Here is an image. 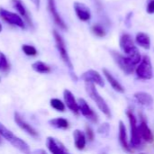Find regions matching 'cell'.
Segmentation results:
<instances>
[{"mask_svg": "<svg viewBox=\"0 0 154 154\" xmlns=\"http://www.w3.org/2000/svg\"><path fill=\"white\" fill-rule=\"evenodd\" d=\"M85 89H86L87 94L93 100V102L96 104L98 108L104 114V116L106 117L111 118V116H112L111 110H110L106 101L103 98V97H101V95L97 91V89L95 88V85L93 83H91V82H86Z\"/></svg>", "mask_w": 154, "mask_h": 154, "instance_id": "3", "label": "cell"}, {"mask_svg": "<svg viewBox=\"0 0 154 154\" xmlns=\"http://www.w3.org/2000/svg\"><path fill=\"white\" fill-rule=\"evenodd\" d=\"M53 35H54V41H55V45H56V48L58 50V52L61 56V59L63 60V61L64 62V64L66 65V67L68 68L69 71H70V74L72 76V78L76 80V76L75 74L73 72L74 70V66H73V63L71 61V59L69 57V54H68V51H67V49H66V46H65V43H64V41L63 39V37L60 35V33L58 32H56L55 30L53 31Z\"/></svg>", "mask_w": 154, "mask_h": 154, "instance_id": "2", "label": "cell"}, {"mask_svg": "<svg viewBox=\"0 0 154 154\" xmlns=\"http://www.w3.org/2000/svg\"><path fill=\"white\" fill-rule=\"evenodd\" d=\"M81 79H83L85 82H91L96 84L100 87H104V82L102 76L98 71L93 69H89L84 73H83V75L81 76Z\"/></svg>", "mask_w": 154, "mask_h": 154, "instance_id": "11", "label": "cell"}, {"mask_svg": "<svg viewBox=\"0 0 154 154\" xmlns=\"http://www.w3.org/2000/svg\"><path fill=\"white\" fill-rule=\"evenodd\" d=\"M1 31H2V25H1V23H0V32H1Z\"/></svg>", "mask_w": 154, "mask_h": 154, "instance_id": "34", "label": "cell"}, {"mask_svg": "<svg viewBox=\"0 0 154 154\" xmlns=\"http://www.w3.org/2000/svg\"><path fill=\"white\" fill-rule=\"evenodd\" d=\"M109 131H110V125H109L108 123H103V124H102V125L98 127V130H97V132L99 133V134H101V135H103V136L108 135Z\"/></svg>", "mask_w": 154, "mask_h": 154, "instance_id": "29", "label": "cell"}, {"mask_svg": "<svg viewBox=\"0 0 154 154\" xmlns=\"http://www.w3.org/2000/svg\"><path fill=\"white\" fill-rule=\"evenodd\" d=\"M103 75H104V77L106 78V79H107V81L109 82V84L112 86V88L115 90V91H117V92H119V93H124V88L121 85V83L112 75V73L109 71V70H107L106 69H103Z\"/></svg>", "mask_w": 154, "mask_h": 154, "instance_id": "19", "label": "cell"}, {"mask_svg": "<svg viewBox=\"0 0 154 154\" xmlns=\"http://www.w3.org/2000/svg\"><path fill=\"white\" fill-rule=\"evenodd\" d=\"M132 16H133V13H129L124 20V23L126 24L127 27H131V24H132Z\"/></svg>", "mask_w": 154, "mask_h": 154, "instance_id": "32", "label": "cell"}, {"mask_svg": "<svg viewBox=\"0 0 154 154\" xmlns=\"http://www.w3.org/2000/svg\"><path fill=\"white\" fill-rule=\"evenodd\" d=\"M0 134L2 137H4L7 142H9L14 147L18 149L24 153H30V149L28 144L24 142L22 139L15 136L11 131H9L4 125L0 123Z\"/></svg>", "mask_w": 154, "mask_h": 154, "instance_id": "5", "label": "cell"}, {"mask_svg": "<svg viewBox=\"0 0 154 154\" xmlns=\"http://www.w3.org/2000/svg\"><path fill=\"white\" fill-rule=\"evenodd\" d=\"M47 7H48V10H49V12L51 14V16H52L54 22L55 23V24L59 28H61L62 30L66 31L67 30V25H66V23H64V21L63 20V18L61 17L60 14L57 11L55 0H47Z\"/></svg>", "mask_w": 154, "mask_h": 154, "instance_id": "9", "label": "cell"}, {"mask_svg": "<svg viewBox=\"0 0 154 154\" xmlns=\"http://www.w3.org/2000/svg\"><path fill=\"white\" fill-rule=\"evenodd\" d=\"M50 105L54 109H55L59 112H64V110H65V105L60 99H57V98L51 99Z\"/></svg>", "mask_w": 154, "mask_h": 154, "instance_id": "27", "label": "cell"}, {"mask_svg": "<svg viewBox=\"0 0 154 154\" xmlns=\"http://www.w3.org/2000/svg\"><path fill=\"white\" fill-rule=\"evenodd\" d=\"M74 145L76 147L77 150L79 151H82L84 149L85 145H86V141H87V138H86V135L84 133H83L81 130H74Z\"/></svg>", "mask_w": 154, "mask_h": 154, "instance_id": "20", "label": "cell"}, {"mask_svg": "<svg viewBox=\"0 0 154 154\" xmlns=\"http://www.w3.org/2000/svg\"><path fill=\"white\" fill-rule=\"evenodd\" d=\"M78 104H79V109H80V112L82 113V115L86 119L91 121L92 123L97 124L98 116L95 114V112L91 108V106L87 104V102L84 98H80L78 100Z\"/></svg>", "mask_w": 154, "mask_h": 154, "instance_id": "10", "label": "cell"}, {"mask_svg": "<svg viewBox=\"0 0 154 154\" xmlns=\"http://www.w3.org/2000/svg\"><path fill=\"white\" fill-rule=\"evenodd\" d=\"M119 142H120V144H121L122 148L123 149V151H125L127 152H133L132 146L130 145V143L128 142L126 127L123 121L119 122Z\"/></svg>", "mask_w": 154, "mask_h": 154, "instance_id": "14", "label": "cell"}, {"mask_svg": "<svg viewBox=\"0 0 154 154\" xmlns=\"http://www.w3.org/2000/svg\"><path fill=\"white\" fill-rule=\"evenodd\" d=\"M2 143V139H1V134H0V144Z\"/></svg>", "mask_w": 154, "mask_h": 154, "instance_id": "35", "label": "cell"}, {"mask_svg": "<svg viewBox=\"0 0 154 154\" xmlns=\"http://www.w3.org/2000/svg\"><path fill=\"white\" fill-rule=\"evenodd\" d=\"M31 1H32V3H34V5H35V7L37 9L40 8V0H31Z\"/></svg>", "mask_w": 154, "mask_h": 154, "instance_id": "33", "label": "cell"}, {"mask_svg": "<svg viewBox=\"0 0 154 154\" xmlns=\"http://www.w3.org/2000/svg\"><path fill=\"white\" fill-rule=\"evenodd\" d=\"M134 98L136 99V101L141 104L143 106L146 107H150L152 106L153 104V98L152 97L146 92H137L134 94Z\"/></svg>", "mask_w": 154, "mask_h": 154, "instance_id": "21", "label": "cell"}, {"mask_svg": "<svg viewBox=\"0 0 154 154\" xmlns=\"http://www.w3.org/2000/svg\"><path fill=\"white\" fill-rule=\"evenodd\" d=\"M85 135H86V138L89 142H93V139H94V133H93V130L90 127V126H85Z\"/></svg>", "mask_w": 154, "mask_h": 154, "instance_id": "30", "label": "cell"}, {"mask_svg": "<svg viewBox=\"0 0 154 154\" xmlns=\"http://www.w3.org/2000/svg\"><path fill=\"white\" fill-rule=\"evenodd\" d=\"M0 17L5 22L8 23L9 24L15 25L22 29L25 28V22L23 21V19L18 14H16L15 13L9 12L4 8H0Z\"/></svg>", "mask_w": 154, "mask_h": 154, "instance_id": "8", "label": "cell"}, {"mask_svg": "<svg viewBox=\"0 0 154 154\" xmlns=\"http://www.w3.org/2000/svg\"><path fill=\"white\" fill-rule=\"evenodd\" d=\"M10 69V64L6 59V57L5 56V54L0 51V70L2 72H8Z\"/></svg>", "mask_w": 154, "mask_h": 154, "instance_id": "25", "label": "cell"}, {"mask_svg": "<svg viewBox=\"0 0 154 154\" xmlns=\"http://www.w3.org/2000/svg\"><path fill=\"white\" fill-rule=\"evenodd\" d=\"M32 68L34 71L41 73V74H46L51 71V68L42 61H36V62L33 63Z\"/></svg>", "mask_w": 154, "mask_h": 154, "instance_id": "24", "label": "cell"}, {"mask_svg": "<svg viewBox=\"0 0 154 154\" xmlns=\"http://www.w3.org/2000/svg\"><path fill=\"white\" fill-rule=\"evenodd\" d=\"M136 76L138 79L143 80H149L152 79L153 77L152 72V65L149 56L144 55L141 60L139 65L135 69Z\"/></svg>", "mask_w": 154, "mask_h": 154, "instance_id": "6", "label": "cell"}, {"mask_svg": "<svg viewBox=\"0 0 154 154\" xmlns=\"http://www.w3.org/2000/svg\"><path fill=\"white\" fill-rule=\"evenodd\" d=\"M111 54H112V57L113 58L114 61L116 62V64L119 66V68L125 74L130 75L134 71L135 65H133L126 56H123V55H122L121 53H119L118 51H111Z\"/></svg>", "mask_w": 154, "mask_h": 154, "instance_id": "7", "label": "cell"}, {"mask_svg": "<svg viewBox=\"0 0 154 154\" xmlns=\"http://www.w3.org/2000/svg\"><path fill=\"white\" fill-rule=\"evenodd\" d=\"M74 8L77 17L81 21L87 22L91 19V11L84 4L80 3V2H74Z\"/></svg>", "mask_w": 154, "mask_h": 154, "instance_id": "15", "label": "cell"}, {"mask_svg": "<svg viewBox=\"0 0 154 154\" xmlns=\"http://www.w3.org/2000/svg\"><path fill=\"white\" fill-rule=\"evenodd\" d=\"M139 131L140 134L143 138V140L146 143H152L153 142V134L149 128L147 122L143 119V117L141 120V123L139 125Z\"/></svg>", "mask_w": 154, "mask_h": 154, "instance_id": "17", "label": "cell"}, {"mask_svg": "<svg viewBox=\"0 0 154 154\" xmlns=\"http://www.w3.org/2000/svg\"><path fill=\"white\" fill-rule=\"evenodd\" d=\"M135 42L139 46H141L143 49L149 50L151 48V39H150L149 35L144 33V32L137 33L136 38H135Z\"/></svg>", "mask_w": 154, "mask_h": 154, "instance_id": "22", "label": "cell"}, {"mask_svg": "<svg viewBox=\"0 0 154 154\" xmlns=\"http://www.w3.org/2000/svg\"><path fill=\"white\" fill-rule=\"evenodd\" d=\"M127 116L129 118L130 125H131V146L134 149H143V138L140 134L139 126L137 125V120L136 117L132 110H127L126 112Z\"/></svg>", "mask_w": 154, "mask_h": 154, "instance_id": "4", "label": "cell"}, {"mask_svg": "<svg viewBox=\"0 0 154 154\" xmlns=\"http://www.w3.org/2000/svg\"><path fill=\"white\" fill-rule=\"evenodd\" d=\"M13 4H14L15 8L20 14V15L25 18V20L26 21V23L30 27H33V22H32V19L30 17V14H28V12H27L26 8L25 7V5H23L22 1L21 0H13Z\"/></svg>", "mask_w": 154, "mask_h": 154, "instance_id": "18", "label": "cell"}, {"mask_svg": "<svg viewBox=\"0 0 154 154\" xmlns=\"http://www.w3.org/2000/svg\"><path fill=\"white\" fill-rule=\"evenodd\" d=\"M15 122L22 130H24L26 134H28L32 137H34V138L38 137V133L35 131V129H34L28 123H26L17 112L15 113Z\"/></svg>", "mask_w": 154, "mask_h": 154, "instance_id": "16", "label": "cell"}, {"mask_svg": "<svg viewBox=\"0 0 154 154\" xmlns=\"http://www.w3.org/2000/svg\"><path fill=\"white\" fill-rule=\"evenodd\" d=\"M22 50L23 51L28 55V56H35L37 54V51L36 49L34 47V46H31V45H27V44H24L22 46Z\"/></svg>", "mask_w": 154, "mask_h": 154, "instance_id": "28", "label": "cell"}, {"mask_svg": "<svg viewBox=\"0 0 154 154\" xmlns=\"http://www.w3.org/2000/svg\"><path fill=\"white\" fill-rule=\"evenodd\" d=\"M64 103H65L66 106L71 110V112L74 113V115L78 116L80 113L79 104L76 102L74 94L70 90L65 89L64 91Z\"/></svg>", "mask_w": 154, "mask_h": 154, "instance_id": "13", "label": "cell"}, {"mask_svg": "<svg viewBox=\"0 0 154 154\" xmlns=\"http://www.w3.org/2000/svg\"><path fill=\"white\" fill-rule=\"evenodd\" d=\"M49 125L54 128L57 129H68L69 128V122L62 117L59 118H54L49 121Z\"/></svg>", "mask_w": 154, "mask_h": 154, "instance_id": "23", "label": "cell"}, {"mask_svg": "<svg viewBox=\"0 0 154 154\" xmlns=\"http://www.w3.org/2000/svg\"><path fill=\"white\" fill-rule=\"evenodd\" d=\"M120 47L126 54V57L131 60L133 65H138L142 60L140 51L135 46L132 37L128 33H124L120 38Z\"/></svg>", "mask_w": 154, "mask_h": 154, "instance_id": "1", "label": "cell"}, {"mask_svg": "<svg viewBox=\"0 0 154 154\" xmlns=\"http://www.w3.org/2000/svg\"><path fill=\"white\" fill-rule=\"evenodd\" d=\"M92 32L95 36L100 37V38H103V37H104L106 35L105 29L99 23H96V24L92 26Z\"/></svg>", "mask_w": 154, "mask_h": 154, "instance_id": "26", "label": "cell"}, {"mask_svg": "<svg viewBox=\"0 0 154 154\" xmlns=\"http://www.w3.org/2000/svg\"><path fill=\"white\" fill-rule=\"evenodd\" d=\"M146 11L148 14H154V0H148Z\"/></svg>", "mask_w": 154, "mask_h": 154, "instance_id": "31", "label": "cell"}, {"mask_svg": "<svg viewBox=\"0 0 154 154\" xmlns=\"http://www.w3.org/2000/svg\"><path fill=\"white\" fill-rule=\"evenodd\" d=\"M46 145L51 153L54 154H61V153H67L68 151L64 147V145L58 141L57 139L54 137H48L46 141Z\"/></svg>", "mask_w": 154, "mask_h": 154, "instance_id": "12", "label": "cell"}]
</instances>
